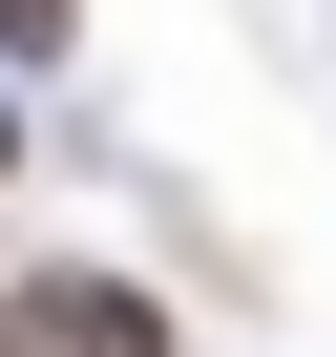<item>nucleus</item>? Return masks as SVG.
I'll list each match as a JSON object with an SVG mask.
<instances>
[{"mask_svg": "<svg viewBox=\"0 0 336 357\" xmlns=\"http://www.w3.org/2000/svg\"><path fill=\"white\" fill-rule=\"evenodd\" d=\"M84 43V0H0V63H63Z\"/></svg>", "mask_w": 336, "mask_h": 357, "instance_id": "f03ea898", "label": "nucleus"}, {"mask_svg": "<svg viewBox=\"0 0 336 357\" xmlns=\"http://www.w3.org/2000/svg\"><path fill=\"white\" fill-rule=\"evenodd\" d=\"M0 168H22V105H0Z\"/></svg>", "mask_w": 336, "mask_h": 357, "instance_id": "7ed1b4c3", "label": "nucleus"}, {"mask_svg": "<svg viewBox=\"0 0 336 357\" xmlns=\"http://www.w3.org/2000/svg\"><path fill=\"white\" fill-rule=\"evenodd\" d=\"M0 357H168V315L63 252V273H0Z\"/></svg>", "mask_w": 336, "mask_h": 357, "instance_id": "f257e3e1", "label": "nucleus"}]
</instances>
